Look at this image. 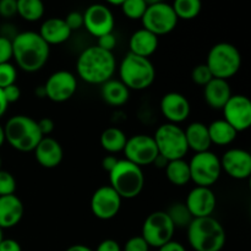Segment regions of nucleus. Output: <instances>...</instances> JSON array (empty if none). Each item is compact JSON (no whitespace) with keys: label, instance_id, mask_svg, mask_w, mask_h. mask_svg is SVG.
Instances as JSON below:
<instances>
[{"label":"nucleus","instance_id":"obj_1","mask_svg":"<svg viewBox=\"0 0 251 251\" xmlns=\"http://www.w3.org/2000/svg\"><path fill=\"white\" fill-rule=\"evenodd\" d=\"M12 58L26 73H37L47 64L50 48L37 32L26 31L11 39Z\"/></svg>","mask_w":251,"mask_h":251},{"label":"nucleus","instance_id":"obj_2","mask_svg":"<svg viewBox=\"0 0 251 251\" xmlns=\"http://www.w3.org/2000/svg\"><path fill=\"white\" fill-rule=\"evenodd\" d=\"M117 69V61L112 51L92 46L78 55L76 71L81 80L90 85H103L112 80Z\"/></svg>","mask_w":251,"mask_h":251},{"label":"nucleus","instance_id":"obj_3","mask_svg":"<svg viewBox=\"0 0 251 251\" xmlns=\"http://www.w3.org/2000/svg\"><path fill=\"white\" fill-rule=\"evenodd\" d=\"M188 242L195 251H221L226 244V230L212 216L194 218L188 228Z\"/></svg>","mask_w":251,"mask_h":251},{"label":"nucleus","instance_id":"obj_4","mask_svg":"<svg viewBox=\"0 0 251 251\" xmlns=\"http://www.w3.org/2000/svg\"><path fill=\"white\" fill-rule=\"evenodd\" d=\"M5 141L20 152H32L39 144L43 135L41 134L38 123L27 115H15L10 118L4 126Z\"/></svg>","mask_w":251,"mask_h":251},{"label":"nucleus","instance_id":"obj_5","mask_svg":"<svg viewBox=\"0 0 251 251\" xmlns=\"http://www.w3.org/2000/svg\"><path fill=\"white\" fill-rule=\"evenodd\" d=\"M109 186L123 199H135L141 194L145 186V176L141 167L119 159L117 166L109 172Z\"/></svg>","mask_w":251,"mask_h":251},{"label":"nucleus","instance_id":"obj_6","mask_svg":"<svg viewBox=\"0 0 251 251\" xmlns=\"http://www.w3.org/2000/svg\"><path fill=\"white\" fill-rule=\"evenodd\" d=\"M119 76L129 91H142L154 82L156 69L150 59L129 53L120 63Z\"/></svg>","mask_w":251,"mask_h":251},{"label":"nucleus","instance_id":"obj_7","mask_svg":"<svg viewBox=\"0 0 251 251\" xmlns=\"http://www.w3.org/2000/svg\"><path fill=\"white\" fill-rule=\"evenodd\" d=\"M213 78L227 80L233 77L242 66V55L233 44L222 42L210 49L206 60Z\"/></svg>","mask_w":251,"mask_h":251},{"label":"nucleus","instance_id":"obj_8","mask_svg":"<svg viewBox=\"0 0 251 251\" xmlns=\"http://www.w3.org/2000/svg\"><path fill=\"white\" fill-rule=\"evenodd\" d=\"M153 137L156 142L158 153L168 161L183 159L188 153V144H186L184 130L179 125L166 123L158 126Z\"/></svg>","mask_w":251,"mask_h":251},{"label":"nucleus","instance_id":"obj_9","mask_svg":"<svg viewBox=\"0 0 251 251\" xmlns=\"http://www.w3.org/2000/svg\"><path fill=\"white\" fill-rule=\"evenodd\" d=\"M146 2V12L141 19L144 28L157 37L164 36L174 31L178 24V17L172 5L159 0Z\"/></svg>","mask_w":251,"mask_h":251},{"label":"nucleus","instance_id":"obj_10","mask_svg":"<svg viewBox=\"0 0 251 251\" xmlns=\"http://www.w3.org/2000/svg\"><path fill=\"white\" fill-rule=\"evenodd\" d=\"M190 168V180L196 186L210 188L220 179L222 168H221L220 157L211 151L195 153L189 162Z\"/></svg>","mask_w":251,"mask_h":251},{"label":"nucleus","instance_id":"obj_11","mask_svg":"<svg viewBox=\"0 0 251 251\" xmlns=\"http://www.w3.org/2000/svg\"><path fill=\"white\" fill-rule=\"evenodd\" d=\"M174 232H176V228L172 221L169 220L166 211H156L147 216L145 220L141 237L150 248L159 249L167 243L173 240Z\"/></svg>","mask_w":251,"mask_h":251},{"label":"nucleus","instance_id":"obj_12","mask_svg":"<svg viewBox=\"0 0 251 251\" xmlns=\"http://www.w3.org/2000/svg\"><path fill=\"white\" fill-rule=\"evenodd\" d=\"M125 159L139 167L150 166L158 156L156 142L150 135L139 134L129 137L124 147Z\"/></svg>","mask_w":251,"mask_h":251},{"label":"nucleus","instance_id":"obj_13","mask_svg":"<svg viewBox=\"0 0 251 251\" xmlns=\"http://www.w3.org/2000/svg\"><path fill=\"white\" fill-rule=\"evenodd\" d=\"M43 86L48 100L55 103H63L73 98L76 93L77 80L70 71L59 70L51 74Z\"/></svg>","mask_w":251,"mask_h":251},{"label":"nucleus","instance_id":"obj_14","mask_svg":"<svg viewBox=\"0 0 251 251\" xmlns=\"http://www.w3.org/2000/svg\"><path fill=\"white\" fill-rule=\"evenodd\" d=\"M83 15V26L88 33L93 37L104 36L113 33L114 29V15L112 10L103 4H93L85 10Z\"/></svg>","mask_w":251,"mask_h":251},{"label":"nucleus","instance_id":"obj_15","mask_svg":"<svg viewBox=\"0 0 251 251\" xmlns=\"http://www.w3.org/2000/svg\"><path fill=\"white\" fill-rule=\"evenodd\" d=\"M122 201V198L109 185L100 186L91 198V211L98 220L109 221L119 213Z\"/></svg>","mask_w":251,"mask_h":251},{"label":"nucleus","instance_id":"obj_16","mask_svg":"<svg viewBox=\"0 0 251 251\" xmlns=\"http://www.w3.org/2000/svg\"><path fill=\"white\" fill-rule=\"evenodd\" d=\"M225 120L237 132L245 131L251 125V102L247 96L232 95L223 107Z\"/></svg>","mask_w":251,"mask_h":251},{"label":"nucleus","instance_id":"obj_17","mask_svg":"<svg viewBox=\"0 0 251 251\" xmlns=\"http://www.w3.org/2000/svg\"><path fill=\"white\" fill-rule=\"evenodd\" d=\"M220 161L222 171H225L230 178L245 180L251 176V154L245 150H228Z\"/></svg>","mask_w":251,"mask_h":251},{"label":"nucleus","instance_id":"obj_18","mask_svg":"<svg viewBox=\"0 0 251 251\" xmlns=\"http://www.w3.org/2000/svg\"><path fill=\"white\" fill-rule=\"evenodd\" d=\"M194 218L210 217L216 208V195L210 188L196 186L186 196L184 202Z\"/></svg>","mask_w":251,"mask_h":251},{"label":"nucleus","instance_id":"obj_19","mask_svg":"<svg viewBox=\"0 0 251 251\" xmlns=\"http://www.w3.org/2000/svg\"><path fill=\"white\" fill-rule=\"evenodd\" d=\"M190 103L188 98L179 92H169L161 100V112L171 124L178 125L185 122L190 115Z\"/></svg>","mask_w":251,"mask_h":251},{"label":"nucleus","instance_id":"obj_20","mask_svg":"<svg viewBox=\"0 0 251 251\" xmlns=\"http://www.w3.org/2000/svg\"><path fill=\"white\" fill-rule=\"evenodd\" d=\"M33 152L39 166L47 169H53L58 167L64 158L61 145L55 139L49 136H44Z\"/></svg>","mask_w":251,"mask_h":251},{"label":"nucleus","instance_id":"obj_21","mask_svg":"<svg viewBox=\"0 0 251 251\" xmlns=\"http://www.w3.org/2000/svg\"><path fill=\"white\" fill-rule=\"evenodd\" d=\"M25 213V206L16 195L0 196V228L9 229L20 223Z\"/></svg>","mask_w":251,"mask_h":251},{"label":"nucleus","instance_id":"obj_22","mask_svg":"<svg viewBox=\"0 0 251 251\" xmlns=\"http://www.w3.org/2000/svg\"><path fill=\"white\" fill-rule=\"evenodd\" d=\"M38 34L50 47L65 43L70 38L71 31L66 26L64 19H60V17H51V19L46 20L42 24Z\"/></svg>","mask_w":251,"mask_h":251},{"label":"nucleus","instance_id":"obj_23","mask_svg":"<svg viewBox=\"0 0 251 251\" xmlns=\"http://www.w3.org/2000/svg\"><path fill=\"white\" fill-rule=\"evenodd\" d=\"M203 96L208 107L216 110H222L232 97V90L227 80L212 78L203 87Z\"/></svg>","mask_w":251,"mask_h":251},{"label":"nucleus","instance_id":"obj_24","mask_svg":"<svg viewBox=\"0 0 251 251\" xmlns=\"http://www.w3.org/2000/svg\"><path fill=\"white\" fill-rule=\"evenodd\" d=\"M158 48V37L141 28L131 34L129 39V53L149 59Z\"/></svg>","mask_w":251,"mask_h":251},{"label":"nucleus","instance_id":"obj_25","mask_svg":"<svg viewBox=\"0 0 251 251\" xmlns=\"http://www.w3.org/2000/svg\"><path fill=\"white\" fill-rule=\"evenodd\" d=\"M184 134H185L189 150H193L195 153L210 151L212 144H211L210 135H208L207 125L200 122H194L184 130Z\"/></svg>","mask_w":251,"mask_h":251},{"label":"nucleus","instance_id":"obj_26","mask_svg":"<svg viewBox=\"0 0 251 251\" xmlns=\"http://www.w3.org/2000/svg\"><path fill=\"white\" fill-rule=\"evenodd\" d=\"M100 96L107 104L113 107L124 105L129 100L130 91L120 80H109L103 83Z\"/></svg>","mask_w":251,"mask_h":251},{"label":"nucleus","instance_id":"obj_27","mask_svg":"<svg viewBox=\"0 0 251 251\" xmlns=\"http://www.w3.org/2000/svg\"><path fill=\"white\" fill-rule=\"evenodd\" d=\"M211 144L217 146H228L237 139L238 132L225 119L215 120L207 126Z\"/></svg>","mask_w":251,"mask_h":251},{"label":"nucleus","instance_id":"obj_28","mask_svg":"<svg viewBox=\"0 0 251 251\" xmlns=\"http://www.w3.org/2000/svg\"><path fill=\"white\" fill-rule=\"evenodd\" d=\"M127 137L123 130L119 127H107L104 131L100 134V146L108 153L114 154L124 151V147L126 145Z\"/></svg>","mask_w":251,"mask_h":251},{"label":"nucleus","instance_id":"obj_29","mask_svg":"<svg viewBox=\"0 0 251 251\" xmlns=\"http://www.w3.org/2000/svg\"><path fill=\"white\" fill-rule=\"evenodd\" d=\"M164 171H166L167 179L173 185L183 186L190 181V168H189L188 162L184 159L169 161Z\"/></svg>","mask_w":251,"mask_h":251},{"label":"nucleus","instance_id":"obj_30","mask_svg":"<svg viewBox=\"0 0 251 251\" xmlns=\"http://www.w3.org/2000/svg\"><path fill=\"white\" fill-rule=\"evenodd\" d=\"M17 15L28 22L38 21L44 15V4L41 0H17Z\"/></svg>","mask_w":251,"mask_h":251},{"label":"nucleus","instance_id":"obj_31","mask_svg":"<svg viewBox=\"0 0 251 251\" xmlns=\"http://www.w3.org/2000/svg\"><path fill=\"white\" fill-rule=\"evenodd\" d=\"M169 220L173 223L174 228H188L194 217L189 212L188 207L183 202H176L166 211Z\"/></svg>","mask_w":251,"mask_h":251},{"label":"nucleus","instance_id":"obj_32","mask_svg":"<svg viewBox=\"0 0 251 251\" xmlns=\"http://www.w3.org/2000/svg\"><path fill=\"white\" fill-rule=\"evenodd\" d=\"M172 7L178 20H193L200 14L201 2L199 0H176L173 2Z\"/></svg>","mask_w":251,"mask_h":251},{"label":"nucleus","instance_id":"obj_33","mask_svg":"<svg viewBox=\"0 0 251 251\" xmlns=\"http://www.w3.org/2000/svg\"><path fill=\"white\" fill-rule=\"evenodd\" d=\"M120 9L127 19L141 20L146 12L147 2L146 0H124Z\"/></svg>","mask_w":251,"mask_h":251},{"label":"nucleus","instance_id":"obj_34","mask_svg":"<svg viewBox=\"0 0 251 251\" xmlns=\"http://www.w3.org/2000/svg\"><path fill=\"white\" fill-rule=\"evenodd\" d=\"M17 71L11 63H5L0 65V88H5L16 83Z\"/></svg>","mask_w":251,"mask_h":251},{"label":"nucleus","instance_id":"obj_35","mask_svg":"<svg viewBox=\"0 0 251 251\" xmlns=\"http://www.w3.org/2000/svg\"><path fill=\"white\" fill-rule=\"evenodd\" d=\"M16 191V180L9 172L0 171V196L14 195Z\"/></svg>","mask_w":251,"mask_h":251},{"label":"nucleus","instance_id":"obj_36","mask_svg":"<svg viewBox=\"0 0 251 251\" xmlns=\"http://www.w3.org/2000/svg\"><path fill=\"white\" fill-rule=\"evenodd\" d=\"M191 78H193L194 82L199 86H203L205 87L208 82L213 78L212 74L208 70L207 65L206 64H200V65H196L193 69V73H191Z\"/></svg>","mask_w":251,"mask_h":251},{"label":"nucleus","instance_id":"obj_37","mask_svg":"<svg viewBox=\"0 0 251 251\" xmlns=\"http://www.w3.org/2000/svg\"><path fill=\"white\" fill-rule=\"evenodd\" d=\"M12 59V44L11 39L7 37L0 36V65L10 63Z\"/></svg>","mask_w":251,"mask_h":251},{"label":"nucleus","instance_id":"obj_38","mask_svg":"<svg viewBox=\"0 0 251 251\" xmlns=\"http://www.w3.org/2000/svg\"><path fill=\"white\" fill-rule=\"evenodd\" d=\"M150 247L141 235L132 237L125 243L124 251H149Z\"/></svg>","mask_w":251,"mask_h":251},{"label":"nucleus","instance_id":"obj_39","mask_svg":"<svg viewBox=\"0 0 251 251\" xmlns=\"http://www.w3.org/2000/svg\"><path fill=\"white\" fill-rule=\"evenodd\" d=\"M66 26L70 28V31H77L83 26V15L78 11H73L68 14V16L64 19Z\"/></svg>","mask_w":251,"mask_h":251},{"label":"nucleus","instance_id":"obj_40","mask_svg":"<svg viewBox=\"0 0 251 251\" xmlns=\"http://www.w3.org/2000/svg\"><path fill=\"white\" fill-rule=\"evenodd\" d=\"M17 14V0H0V16L9 19Z\"/></svg>","mask_w":251,"mask_h":251},{"label":"nucleus","instance_id":"obj_41","mask_svg":"<svg viewBox=\"0 0 251 251\" xmlns=\"http://www.w3.org/2000/svg\"><path fill=\"white\" fill-rule=\"evenodd\" d=\"M115 46H117V38H115V36L113 33L104 34V36H102L98 38L97 47H100V48L103 49V50L112 51L113 53Z\"/></svg>","mask_w":251,"mask_h":251},{"label":"nucleus","instance_id":"obj_42","mask_svg":"<svg viewBox=\"0 0 251 251\" xmlns=\"http://www.w3.org/2000/svg\"><path fill=\"white\" fill-rule=\"evenodd\" d=\"M2 92H4V96L9 104L10 103L17 102V100H20V97H21V90H20V87L16 83L2 88Z\"/></svg>","mask_w":251,"mask_h":251},{"label":"nucleus","instance_id":"obj_43","mask_svg":"<svg viewBox=\"0 0 251 251\" xmlns=\"http://www.w3.org/2000/svg\"><path fill=\"white\" fill-rule=\"evenodd\" d=\"M96 251H122L119 243L114 239H105L98 244Z\"/></svg>","mask_w":251,"mask_h":251},{"label":"nucleus","instance_id":"obj_44","mask_svg":"<svg viewBox=\"0 0 251 251\" xmlns=\"http://www.w3.org/2000/svg\"><path fill=\"white\" fill-rule=\"evenodd\" d=\"M38 127L41 134L44 136H48L49 134H51L54 130V122L50 118H43V119L38 120Z\"/></svg>","mask_w":251,"mask_h":251},{"label":"nucleus","instance_id":"obj_45","mask_svg":"<svg viewBox=\"0 0 251 251\" xmlns=\"http://www.w3.org/2000/svg\"><path fill=\"white\" fill-rule=\"evenodd\" d=\"M0 251H22L21 245L15 239H2L0 243Z\"/></svg>","mask_w":251,"mask_h":251},{"label":"nucleus","instance_id":"obj_46","mask_svg":"<svg viewBox=\"0 0 251 251\" xmlns=\"http://www.w3.org/2000/svg\"><path fill=\"white\" fill-rule=\"evenodd\" d=\"M118 161H119V159H117V157H114L113 154H108V156H105L104 158L102 159V168L109 173V172L117 166Z\"/></svg>","mask_w":251,"mask_h":251},{"label":"nucleus","instance_id":"obj_47","mask_svg":"<svg viewBox=\"0 0 251 251\" xmlns=\"http://www.w3.org/2000/svg\"><path fill=\"white\" fill-rule=\"evenodd\" d=\"M158 251H186V249L183 247V244H180L179 242L172 240V242L167 243L166 245L159 248Z\"/></svg>","mask_w":251,"mask_h":251},{"label":"nucleus","instance_id":"obj_48","mask_svg":"<svg viewBox=\"0 0 251 251\" xmlns=\"http://www.w3.org/2000/svg\"><path fill=\"white\" fill-rule=\"evenodd\" d=\"M7 107H9V103H7L6 98H5L4 92H2V90L0 88V118L6 113Z\"/></svg>","mask_w":251,"mask_h":251},{"label":"nucleus","instance_id":"obj_49","mask_svg":"<svg viewBox=\"0 0 251 251\" xmlns=\"http://www.w3.org/2000/svg\"><path fill=\"white\" fill-rule=\"evenodd\" d=\"M169 161L167 158H164V157H162L161 154H158L157 156V158L154 159V162L152 164H154V166L157 167L158 169H166V167L168 166Z\"/></svg>","mask_w":251,"mask_h":251},{"label":"nucleus","instance_id":"obj_50","mask_svg":"<svg viewBox=\"0 0 251 251\" xmlns=\"http://www.w3.org/2000/svg\"><path fill=\"white\" fill-rule=\"evenodd\" d=\"M66 251H93L91 248H88L87 245H83V244H75V245H71L70 248H68Z\"/></svg>","mask_w":251,"mask_h":251},{"label":"nucleus","instance_id":"obj_51","mask_svg":"<svg viewBox=\"0 0 251 251\" xmlns=\"http://www.w3.org/2000/svg\"><path fill=\"white\" fill-rule=\"evenodd\" d=\"M34 92H36V95L38 96L39 98L46 97V90H44V86H39V87H37Z\"/></svg>","mask_w":251,"mask_h":251},{"label":"nucleus","instance_id":"obj_52","mask_svg":"<svg viewBox=\"0 0 251 251\" xmlns=\"http://www.w3.org/2000/svg\"><path fill=\"white\" fill-rule=\"evenodd\" d=\"M5 142V135H4V126L0 125V147L2 146V144Z\"/></svg>","mask_w":251,"mask_h":251},{"label":"nucleus","instance_id":"obj_53","mask_svg":"<svg viewBox=\"0 0 251 251\" xmlns=\"http://www.w3.org/2000/svg\"><path fill=\"white\" fill-rule=\"evenodd\" d=\"M108 2H109L110 5H113V6H120V7H122L124 0H109Z\"/></svg>","mask_w":251,"mask_h":251},{"label":"nucleus","instance_id":"obj_54","mask_svg":"<svg viewBox=\"0 0 251 251\" xmlns=\"http://www.w3.org/2000/svg\"><path fill=\"white\" fill-rule=\"evenodd\" d=\"M2 239H4V238H2V229L0 228V243H1Z\"/></svg>","mask_w":251,"mask_h":251},{"label":"nucleus","instance_id":"obj_55","mask_svg":"<svg viewBox=\"0 0 251 251\" xmlns=\"http://www.w3.org/2000/svg\"><path fill=\"white\" fill-rule=\"evenodd\" d=\"M0 171H1V158H0Z\"/></svg>","mask_w":251,"mask_h":251}]
</instances>
